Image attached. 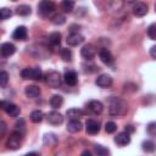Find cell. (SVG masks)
I'll return each mask as SVG.
<instances>
[{"instance_id":"ee69618b","label":"cell","mask_w":156,"mask_h":156,"mask_svg":"<svg viewBox=\"0 0 156 156\" xmlns=\"http://www.w3.org/2000/svg\"><path fill=\"white\" fill-rule=\"evenodd\" d=\"M126 2H129V4H132V2H135L136 0H124Z\"/></svg>"},{"instance_id":"8fae6325","label":"cell","mask_w":156,"mask_h":156,"mask_svg":"<svg viewBox=\"0 0 156 156\" xmlns=\"http://www.w3.org/2000/svg\"><path fill=\"white\" fill-rule=\"evenodd\" d=\"M87 108H88L91 113H94V115H99V113L102 112V110H104V105H102V102L99 101V100H90V101L87 104Z\"/></svg>"},{"instance_id":"5b68a950","label":"cell","mask_w":156,"mask_h":156,"mask_svg":"<svg viewBox=\"0 0 156 156\" xmlns=\"http://www.w3.org/2000/svg\"><path fill=\"white\" fill-rule=\"evenodd\" d=\"M56 9V5L52 0H41L38 4V13L43 17L51 15Z\"/></svg>"},{"instance_id":"ab89813d","label":"cell","mask_w":156,"mask_h":156,"mask_svg":"<svg viewBox=\"0 0 156 156\" xmlns=\"http://www.w3.org/2000/svg\"><path fill=\"white\" fill-rule=\"evenodd\" d=\"M5 130H6V123H5L4 121H1V122H0V135H1V136L5 134Z\"/></svg>"},{"instance_id":"4316f807","label":"cell","mask_w":156,"mask_h":156,"mask_svg":"<svg viewBox=\"0 0 156 156\" xmlns=\"http://www.w3.org/2000/svg\"><path fill=\"white\" fill-rule=\"evenodd\" d=\"M58 54H60V57L63 60V61H71L72 60V51L69 50V49H67V48H62V49H60V51H58Z\"/></svg>"},{"instance_id":"5bb4252c","label":"cell","mask_w":156,"mask_h":156,"mask_svg":"<svg viewBox=\"0 0 156 156\" xmlns=\"http://www.w3.org/2000/svg\"><path fill=\"white\" fill-rule=\"evenodd\" d=\"M99 57H100V60H101L105 65H112L113 61H115V58H113L111 51H110L108 49H106V48H104V49H101V50L99 51Z\"/></svg>"},{"instance_id":"7a4b0ae2","label":"cell","mask_w":156,"mask_h":156,"mask_svg":"<svg viewBox=\"0 0 156 156\" xmlns=\"http://www.w3.org/2000/svg\"><path fill=\"white\" fill-rule=\"evenodd\" d=\"M23 135H24L23 132L15 129L10 134V136L7 138V140H6L7 149H10V150H17V149H20L21 145H22V141H23Z\"/></svg>"},{"instance_id":"ba28073f","label":"cell","mask_w":156,"mask_h":156,"mask_svg":"<svg viewBox=\"0 0 156 156\" xmlns=\"http://www.w3.org/2000/svg\"><path fill=\"white\" fill-rule=\"evenodd\" d=\"M80 55H82L83 58H85L88 61L93 60L95 57V55H96V48H95V45H93V44H85L80 49Z\"/></svg>"},{"instance_id":"60d3db41","label":"cell","mask_w":156,"mask_h":156,"mask_svg":"<svg viewBox=\"0 0 156 156\" xmlns=\"http://www.w3.org/2000/svg\"><path fill=\"white\" fill-rule=\"evenodd\" d=\"M150 56L156 60V45H154V46L150 49Z\"/></svg>"},{"instance_id":"83f0119b","label":"cell","mask_w":156,"mask_h":156,"mask_svg":"<svg viewBox=\"0 0 156 156\" xmlns=\"http://www.w3.org/2000/svg\"><path fill=\"white\" fill-rule=\"evenodd\" d=\"M43 118H44V113L40 110H35L30 113V121L33 123H39L43 121Z\"/></svg>"},{"instance_id":"cb8c5ba5","label":"cell","mask_w":156,"mask_h":156,"mask_svg":"<svg viewBox=\"0 0 156 156\" xmlns=\"http://www.w3.org/2000/svg\"><path fill=\"white\" fill-rule=\"evenodd\" d=\"M48 41H49L52 46L60 45V43H61V34H60L58 32H52V33H50L49 37H48Z\"/></svg>"},{"instance_id":"e575fe53","label":"cell","mask_w":156,"mask_h":156,"mask_svg":"<svg viewBox=\"0 0 156 156\" xmlns=\"http://www.w3.org/2000/svg\"><path fill=\"white\" fill-rule=\"evenodd\" d=\"M105 130H106V133H108V134L115 133V132L117 130V126H116V123L112 122V121L107 122V123L105 124Z\"/></svg>"},{"instance_id":"ac0fdd59","label":"cell","mask_w":156,"mask_h":156,"mask_svg":"<svg viewBox=\"0 0 156 156\" xmlns=\"http://www.w3.org/2000/svg\"><path fill=\"white\" fill-rule=\"evenodd\" d=\"M0 51H1V55L4 57H9V56H11V55L15 54L16 46L12 43H4L1 45V48H0Z\"/></svg>"},{"instance_id":"8d00e7d4","label":"cell","mask_w":156,"mask_h":156,"mask_svg":"<svg viewBox=\"0 0 156 156\" xmlns=\"http://www.w3.org/2000/svg\"><path fill=\"white\" fill-rule=\"evenodd\" d=\"M7 80H9V74L5 71H1V73H0V85H1V88L6 87Z\"/></svg>"},{"instance_id":"277c9868","label":"cell","mask_w":156,"mask_h":156,"mask_svg":"<svg viewBox=\"0 0 156 156\" xmlns=\"http://www.w3.org/2000/svg\"><path fill=\"white\" fill-rule=\"evenodd\" d=\"M44 82L50 88H58L62 82V77L57 71H48L44 76Z\"/></svg>"},{"instance_id":"f35d334b","label":"cell","mask_w":156,"mask_h":156,"mask_svg":"<svg viewBox=\"0 0 156 156\" xmlns=\"http://www.w3.org/2000/svg\"><path fill=\"white\" fill-rule=\"evenodd\" d=\"M15 129H17V130H21V132H23L24 133V122H23V119H20L16 124H15Z\"/></svg>"},{"instance_id":"9c48e42d","label":"cell","mask_w":156,"mask_h":156,"mask_svg":"<svg viewBox=\"0 0 156 156\" xmlns=\"http://www.w3.org/2000/svg\"><path fill=\"white\" fill-rule=\"evenodd\" d=\"M132 10H133L134 16H136V17H143V16H145V15L147 13V5H146L145 2L136 1V2H134Z\"/></svg>"},{"instance_id":"d6a6232c","label":"cell","mask_w":156,"mask_h":156,"mask_svg":"<svg viewBox=\"0 0 156 156\" xmlns=\"http://www.w3.org/2000/svg\"><path fill=\"white\" fill-rule=\"evenodd\" d=\"M146 33H147V37H149L151 40H156V23H151V24L147 27Z\"/></svg>"},{"instance_id":"44dd1931","label":"cell","mask_w":156,"mask_h":156,"mask_svg":"<svg viewBox=\"0 0 156 156\" xmlns=\"http://www.w3.org/2000/svg\"><path fill=\"white\" fill-rule=\"evenodd\" d=\"M83 115H84L83 110L77 108V107L68 108V110H67V112H66V116H67L69 119H79L80 117H83Z\"/></svg>"},{"instance_id":"1f68e13d","label":"cell","mask_w":156,"mask_h":156,"mask_svg":"<svg viewBox=\"0 0 156 156\" xmlns=\"http://www.w3.org/2000/svg\"><path fill=\"white\" fill-rule=\"evenodd\" d=\"M51 22H52L54 24H56V26H61V24H63V23L66 22V17H65V15H62V13H56L55 16H52Z\"/></svg>"},{"instance_id":"f6af8a7d","label":"cell","mask_w":156,"mask_h":156,"mask_svg":"<svg viewBox=\"0 0 156 156\" xmlns=\"http://www.w3.org/2000/svg\"><path fill=\"white\" fill-rule=\"evenodd\" d=\"M155 12H156V2H155Z\"/></svg>"},{"instance_id":"3957f363","label":"cell","mask_w":156,"mask_h":156,"mask_svg":"<svg viewBox=\"0 0 156 156\" xmlns=\"http://www.w3.org/2000/svg\"><path fill=\"white\" fill-rule=\"evenodd\" d=\"M21 77L23 79H30V80H41L44 79L43 72L39 67H27L21 71Z\"/></svg>"},{"instance_id":"4dcf8cb0","label":"cell","mask_w":156,"mask_h":156,"mask_svg":"<svg viewBox=\"0 0 156 156\" xmlns=\"http://www.w3.org/2000/svg\"><path fill=\"white\" fill-rule=\"evenodd\" d=\"M94 150H95V154H96L98 156H107V155H110L108 149L104 147L102 145H98V144H95V145H94Z\"/></svg>"},{"instance_id":"9a60e30c","label":"cell","mask_w":156,"mask_h":156,"mask_svg":"<svg viewBox=\"0 0 156 156\" xmlns=\"http://www.w3.org/2000/svg\"><path fill=\"white\" fill-rule=\"evenodd\" d=\"M85 130L88 134L90 135H94V134H98L99 130H100V124L98 121L95 119H88L87 123H85Z\"/></svg>"},{"instance_id":"d4e9b609","label":"cell","mask_w":156,"mask_h":156,"mask_svg":"<svg viewBox=\"0 0 156 156\" xmlns=\"http://www.w3.org/2000/svg\"><path fill=\"white\" fill-rule=\"evenodd\" d=\"M62 104H63V98L61 96V95H54V96H51V99H50V106L52 107V108H60L61 106H62Z\"/></svg>"},{"instance_id":"7402d4cb","label":"cell","mask_w":156,"mask_h":156,"mask_svg":"<svg viewBox=\"0 0 156 156\" xmlns=\"http://www.w3.org/2000/svg\"><path fill=\"white\" fill-rule=\"evenodd\" d=\"M82 123L78 121V119H71L67 124V130L71 132V133H78L82 130Z\"/></svg>"},{"instance_id":"ffe728a7","label":"cell","mask_w":156,"mask_h":156,"mask_svg":"<svg viewBox=\"0 0 156 156\" xmlns=\"http://www.w3.org/2000/svg\"><path fill=\"white\" fill-rule=\"evenodd\" d=\"M24 94L29 99H35V98H38L40 95V89L37 85H28L24 89Z\"/></svg>"},{"instance_id":"52a82bcc","label":"cell","mask_w":156,"mask_h":156,"mask_svg":"<svg viewBox=\"0 0 156 156\" xmlns=\"http://www.w3.org/2000/svg\"><path fill=\"white\" fill-rule=\"evenodd\" d=\"M30 54L35 57H40V58H46L48 55H50L49 48L43 45V44H35L34 46H30Z\"/></svg>"},{"instance_id":"484cf974","label":"cell","mask_w":156,"mask_h":156,"mask_svg":"<svg viewBox=\"0 0 156 156\" xmlns=\"http://www.w3.org/2000/svg\"><path fill=\"white\" fill-rule=\"evenodd\" d=\"M16 12H17V15H20V16H28V15H30L32 9H30L29 5H24V4H23V5L17 6Z\"/></svg>"},{"instance_id":"f1b7e54d","label":"cell","mask_w":156,"mask_h":156,"mask_svg":"<svg viewBox=\"0 0 156 156\" xmlns=\"http://www.w3.org/2000/svg\"><path fill=\"white\" fill-rule=\"evenodd\" d=\"M141 147L144 151L146 152H154L156 150V144L152 141V140H145L143 144H141Z\"/></svg>"},{"instance_id":"7c38bea8","label":"cell","mask_w":156,"mask_h":156,"mask_svg":"<svg viewBox=\"0 0 156 156\" xmlns=\"http://www.w3.org/2000/svg\"><path fill=\"white\" fill-rule=\"evenodd\" d=\"M95 84H96L98 87H100V88H108V87L112 85V78H111L108 74L102 73V74H100V76L95 79Z\"/></svg>"},{"instance_id":"2e32d148","label":"cell","mask_w":156,"mask_h":156,"mask_svg":"<svg viewBox=\"0 0 156 156\" xmlns=\"http://www.w3.org/2000/svg\"><path fill=\"white\" fill-rule=\"evenodd\" d=\"M115 143L119 146H124V145H128L130 143V134L127 133L126 130L124 132H121L118 133L116 136H115Z\"/></svg>"},{"instance_id":"6da1fadb","label":"cell","mask_w":156,"mask_h":156,"mask_svg":"<svg viewBox=\"0 0 156 156\" xmlns=\"http://www.w3.org/2000/svg\"><path fill=\"white\" fill-rule=\"evenodd\" d=\"M128 112L127 102L121 98L108 99V113L111 116H124Z\"/></svg>"},{"instance_id":"30bf717a","label":"cell","mask_w":156,"mask_h":156,"mask_svg":"<svg viewBox=\"0 0 156 156\" xmlns=\"http://www.w3.org/2000/svg\"><path fill=\"white\" fill-rule=\"evenodd\" d=\"M46 119H48V122L50 123V124H54V126H58V124H61L62 122H63V117H62V115L60 113V112H57V111H50L48 115H46Z\"/></svg>"},{"instance_id":"f546056e","label":"cell","mask_w":156,"mask_h":156,"mask_svg":"<svg viewBox=\"0 0 156 156\" xmlns=\"http://www.w3.org/2000/svg\"><path fill=\"white\" fill-rule=\"evenodd\" d=\"M61 7L65 12H72L74 9V1L73 0H62L61 2Z\"/></svg>"},{"instance_id":"8992f818","label":"cell","mask_w":156,"mask_h":156,"mask_svg":"<svg viewBox=\"0 0 156 156\" xmlns=\"http://www.w3.org/2000/svg\"><path fill=\"white\" fill-rule=\"evenodd\" d=\"M1 108H2L10 117H17V116L20 115V112H21L20 107H18L16 104H12V102L5 101V100L1 101Z\"/></svg>"},{"instance_id":"b9f144b4","label":"cell","mask_w":156,"mask_h":156,"mask_svg":"<svg viewBox=\"0 0 156 156\" xmlns=\"http://www.w3.org/2000/svg\"><path fill=\"white\" fill-rule=\"evenodd\" d=\"M124 130H126L127 133H129V134H130V133H133V132H134V127H133L132 124H128V126H126V127H124Z\"/></svg>"},{"instance_id":"74e56055","label":"cell","mask_w":156,"mask_h":156,"mask_svg":"<svg viewBox=\"0 0 156 156\" xmlns=\"http://www.w3.org/2000/svg\"><path fill=\"white\" fill-rule=\"evenodd\" d=\"M146 130L150 135H156V122H150L146 127Z\"/></svg>"},{"instance_id":"603a6c76","label":"cell","mask_w":156,"mask_h":156,"mask_svg":"<svg viewBox=\"0 0 156 156\" xmlns=\"http://www.w3.org/2000/svg\"><path fill=\"white\" fill-rule=\"evenodd\" d=\"M57 141H58L57 136L55 134H52V133L45 134L44 135V139H43V143H44L45 146H55L57 144Z\"/></svg>"},{"instance_id":"e0dca14e","label":"cell","mask_w":156,"mask_h":156,"mask_svg":"<svg viewBox=\"0 0 156 156\" xmlns=\"http://www.w3.org/2000/svg\"><path fill=\"white\" fill-rule=\"evenodd\" d=\"M83 40H84V37H83L82 34H79V33H71V34L67 37L66 43H67L69 46H77V45H79L80 43H83Z\"/></svg>"},{"instance_id":"836d02e7","label":"cell","mask_w":156,"mask_h":156,"mask_svg":"<svg viewBox=\"0 0 156 156\" xmlns=\"http://www.w3.org/2000/svg\"><path fill=\"white\" fill-rule=\"evenodd\" d=\"M83 68H84V72H87V73H95V72L99 71V67L96 65H94V63H89V65L84 63Z\"/></svg>"},{"instance_id":"7bdbcfd3","label":"cell","mask_w":156,"mask_h":156,"mask_svg":"<svg viewBox=\"0 0 156 156\" xmlns=\"http://www.w3.org/2000/svg\"><path fill=\"white\" fill-rule=\"evenodd\" d=\"M82 155H88V156H90L91 154H90V151H87V150H85V151H83V152H82Z\"/></svg>"},{"instance_id":"d590c367","label":"cell","mask_w":156,"mask_h":156,"mask_svg":"<svg viewBox=\"0 0 156 156\" xmlns=\"http://www.w3.org/2000/svg\"><path fill=\"white\" fill-rule=\"evenodd\" d=\"M11 16H12V12H11V10H10V9H7V7H2V9L0 10V17H1V20H2V21H5V20L10 18Z\"/></svg>"},{"instance_id":"4fadbf2b","label":"cell","mask_w":156,"mask_h":156,"mask_svg":"<svg viewBox=\"0 0 156 156\" xmlns=\"http://www.w3.org/2000/svg\"><path fill=\"white\" fill-rule=\"evenodd\" d=\"M63 80H65V83H66L67 85H71V87L76 85L77 82H78V77H77L76 71H73V69L66 71L65 74H63Z\"/></svg>"},{"instance_id":"d6986e66","label":"cell","mask_w":156,"mask_h":156,"mask_svg":"<svg viewBox=\"0 0 156 156\" xmlns=\"http://www.w3.org/2000/svg\"><path fill=\"white\" fill-rule=\"evenodd\" d=\"M12 38L16 40H26L27 39V28L24 26L17 27L12 33Z\"/></svg>"},{"instance_id":"bcb514c9","label":"cell","mask_w":156,"mask_h":156,"mask_svg":"<svg viewBox=\"0 0 156 156\" xmlns=\"http://www.w3.org/2000/svg\"><path fill=\"white\" fill-rule=\"evenodd\" d=\"M12 1H17V0H12Z\"/></svg>"}]
</instances>
